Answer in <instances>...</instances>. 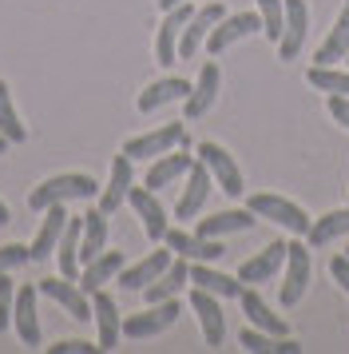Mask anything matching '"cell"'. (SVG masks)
<instances>
[{
    "label": "cell",
    "instance_id": "obj_46",
    "mask_svg": "<svg viewBox=\"0 0 349 354\" xmlns=\"http://www.w3.org/2000/svg\"><path fill=\"white\" fill-rule=\"evenodd\" d=\"M346 255H349V251H346Z\"/></svg>",
    "mask_w": 349,
    "mask_h": 354
},
{
    "label": "cell",
    "instance_id": "obj_32",
    "mask_svg": "<svg viewBox=\"0 0 349 354\" xmlns=\"http://www.w3.org/2000/svg\"><path fill=\"white\" fill-rule=\"evenodd\" d=\"M341 235H349V207L330 211V215H321V219H314V223H310V231H306V243L321 251L326 243L341 239Z\"/></svg>",
    "mask_w": 349,
    "mask_h": 354
},
{
    "label": "cell",
    "instance_id": "obj_3",
    "mask_svg": "<svg viewBox=\"0 0 349 354\" xmlns=\"http://www.w3.org/2000/svg\"><path fill=\"white\" fill-rule=\"evenodd\" d=\"M195 156L206 163V171H210V179L219 183L226 195H242L246 192V179H242V167L235 163V156L226 151V147H219L215 140H203V144L195 147Z\"/></svg>",
    "mask_w": 349,
    "mask_h": 354
},
{
    "label": "cell",
    "instance_id": "obj_4",
    "mask_svg": "<svg viewBox=\"0 0 349 354\" xmlns=\"http://www.w3.org/2000/svg\"><path fill=\"white\" fill-rule=\"evenodd\" d=\"M174 147H190V136H187V124H163V128L147 131V136H135L127 140L123 151L131 160H151V156H163V151H174Z\"/></svg>",
    "mask_w": 349,
    "mask_h": 354
},
{
    "label": "cell",
    "instance_id": "obj_21",
    "mask_svg": "<svg viewBox=\"0 0 349 354\" xmlns=\"http://www.w3.org/2000/svg\"><path fill=\"white\" fill-rule=\"evenodd\" d=\"M171 247L163 243V251H151L147 259H139V263H131V267H123V271L115 274L119 279V287L123 290H143L151 279H159V274L167 271V263H171Z\"/></svg>",
    "mask_w": 349,
    "mask_h": 354
},
{
    "label": "cell",
    "instance_id": "obj_30",
    "mask_svg": "<svg viewBox=\"0 0 349 354\" xmlns=\"http://www.w3.org/2000/svg\"><path fill=\"white\" fill-rule=\"evenodd\" d=\"M190 283L210 290V295H219V299H238L242 295V279H230V274L215 271L210 263H190Z\"/></svg>",
    "mask_w": 349,
    "mask_h": 354
},
{
    "label": "cell",
    "instance_id": "obj_27",
    "mask_svg": "<svg viewBox=\"0 0 349 354\" xmlns=\"http://www.w3.org/2000/svg\"><path fill=\"white\" fill-rule=\"evenodd\" d=\"M190 163H195V156H187V147H179V151H163V156L151 163V171H147V187H151V192L171 187L174 179H183L190 171Z\"/></svg>",
    "mask_w": 349,
    "mask_h": 354
},
{
    "label": "cell",
    "instance_id": "obj_10",
    "mask_svg": "<svg viewBox=\"0 0 349 354\" xmlns=\"http://www.w3.org/2000/svg\"><path fill=\"white\" fill-rule=\"evenodd\" d=\"M190 310L199 315V326H203L206 346H222V342H226V315H222L219 295L195 287V290H190Z\"/></svg>",
    "mask_w": 349,
    "mask_h": 354
},
{
    "label": "cell",
    "instance_id": "obj_33",
    "mask_svg": "<svg viewBox=\"0 0 349 354\" xmlns=\"http://www.w3.org/2000/svg\"><path fill=\"white\" fill-rule=\"evenodd\" d=\"M306 80H310V88H317V92L349 96V68H346V72H337L333 64H314L310 72H306Z\"/></svg>",
    "mask_w": 349,
    "mask_h": 354
},
{
    "label": "cell",
    "instance_id": "obj_7",
    "mask_svg": "<svg viewBox=\"0 0 349 354\" xmlns=\"http://www.w3.org/2000/svg\"><path fill=\"white\" fill-rule=\"evenodd\" d=\"M36 290H40L44 299H52L56 306H63V310H68V315H72L76 322H88V319H92L88 290L79 287L76 279H63V274L56 279V274H52V279H40V283H36Z\"/></svg>",
    "mask_w": 349,
    "mask_h": 354
},
{
    "label": "cell",
    "instance_id": "obj_23",
    "mask_svg": "<svg viewBox=\"0 0 349 354\" xmlns=\"http://www.w3.org/2000/svg\"><path fill=\"white\" fill-rule=\"evenodd\" d=\"M187 283H190V263L174 255L171 263H167V271L159 274V279H151V283L143 287V299H147V303H163V299H174V295L187 287Z\"/></svg>",
    "mask_w": 349,
    "mask_h": 354
},
{
    "label": "cell",
    "instance_id": "obj_34",
    "mask_svg": "<svg viewBox=\"0 0 349 354\" xmlns=\"http://www.w3.org/2000/svg\"><path fill=\"white\" fill-rule=\"evenodd\" d=\"M0 136L8 140V144H24L28 140V131L20 124V115H16V104H12V88L0 80Z\"/></svg>",
    "mask_w": 349,
    "mask_h": 354
},
{
    "label": "cell",
    "instance_id": "obj_20",
    "mask_svg": "<svg viewBox=\"0 0 349 354\" xmlns=\"http://www.w3.org/2000/svg\"><path fill=\"white\" fill-rule=\"evenodd\" d=\"M131 156L127 151H119L115 160H111V179L108 187H103V195H99V211L103 215H115V211L127 203V192H131Z\"/></svg>",
    "mask_w": 349,
    "mask_h": 354
},
{
    "label": "cell",
    "instance_id": "obj_9",
    "mask_svg": "<svg viewBox=\"0 0 349 354\" xmlns=\"http://www.w3.org/2000/svg\"><path fill=\"white\" fill-rule=\"evenodd\" d=\"M163 243L171 247V255L187 259V263H219L226 255L222 239H203V235H187L183 227H167Z\"/></svg>",
    "mask_w": 349,
    "mask_h": 354
},
{
    "label": "cell",
    "instance_id": "obj_1",
    "mask_svg": "<svg viewBox=\"0 0 349 354\" xmlns=\"http://www.w3.org/2000/svg\"><path fill=\"white\" fill-rule=\"evenodd\" d=\"M95 192H99V183H95L92 176L68 171V176L44 179V183L28 195V207L32 211H44V207H52V203H68V199H92Z\"/></svg>",
    "mask_w": 349,
    "mask_h": 354
},
{
    "label": "cell",
    "instance_id": "obj_17",
    "mask_svg": "<svg viewBox=\"0 0 349 354\" xmlns=\"http://www.w3.org/2000/svg\"><path fill=\"white\" fill-rule=\"evenodd\" d=\"M210 171H206V163L195 156V163H190V171H187V187H183V195H179V203H174V215L179 219H195L199 211H203L206 203V195H210Z\"/></svg>",
    "mask_w": 349,
    "mask_h": 354
},
{
    "label": "cell",
    "instance_id": "obj_25",
    "mask_svg": "<svg viewBox=\"0 0 349 354\" xmlns=\"http://www.w3.org/2000/svg\"><path fill=\"white\" fill-rule=\"evenodd\" d=\"M103 251H108V215L92 207L83 215V231H79V271H83V263H92Z\"/></svg>",
    "mask_w": 349,
    "mask_h": 354
},
{
    "label": "cell",
    "instance_id": "obj_16",
    "mask_svg": "<svg viewBox=\"0 0 349 354\" xmlns=\"http://www.w3.org/2000/svg\"><path fill=\"white\" fill-rule=\"evenodd\" d=\"M92 319H95V326H99V342H95V346H99V351H115V342L123 335V319H119L115 299H111L103 287L92 290Z\"/></svg>",
    "mask_w": 349,
    "mask_h": 354
},
{
    "label": "cell",
    "instance_id": "obj_26",
    "mask_svg": "<svg viewBox=\"0 0 349 354\" xmlns=\"http://www.w3.org/2000/svg\"><path fill=\"white\" fill-rule=\"evenodd\" d=\"M254 219H258V215H254L250 207L219 211V215H210V219H199L195 235H203V239H222V235H235V231H250Z\"/></svg>",
    "mask_w": 349,
    "mask_h": 354
},
{
    "label": "cell",
    "instance_id": "obj_45",
    "mask_svg": "<svg viewBox=\"0 0 349 354\" xmlns=\"http://www.w3.org/2000/svg\"><path fill=\"white\" fill-rule=\"evenodd\" d=\"M346 64H349V56H346Z\"/></svg>",
    "mask_w": 349,
    "mask_h": 354
},
{
    "label": "cell",
    "instance_id": "obj_41",
    "mask_svg": "<svg viewBox=\"0 0 349 354\" xmlns=\"http://www.w3.org/2000/svg\"><path fill=\"white\" fill-rule=\"evenodd\" d=\"M330 115L349 131V96H330Z\"/></svg>",
    "mask_w": 349,
    "mask_h": 354
},
{
    "label": "cell",
    "instance_id": "obj_40",
    "mask_svg": "<svg viewBox=\"0 0 349 354\" xmlns=\"http://www.w3.org/2000/svg\"><path fill=\"white\" fill-rule=\"evenodd\" d=\"M330 274H333V283H337V287L349 295V255H337V259H333V263H330Z\"/></svg>",
    "mask_w": 349,
    "mask_h": 354
},
{
    "label": "cell",
    "instance_id": "obj_39",
    "mask_svg": "<svg viewBox=\"0 0 349 354\" xmlns=\"http://www.w3.org/2000/svg\"><path fill=\"white\" fill-rule=\"evenodd\" d=\"M92 351H99V346L83 342V338H63V342H52L48 346V354H92Z\"/></svg>",
    "mask_w": 349,
    "mask_h": 354
},
{
    "label": "cell",
    "instance_id": "obj_2",
    "mask_svg": "<svg viewBox=\"0 0 349 354\" xmlns=\"http://www.w3.org/2000/svg\"><path fill=\"white\" fill-rule=\"evenodd\" d=\"M246 207L258 215V219H270V223H278L286 227L290 235H298V239H306V231H310V215L298 207V203H290V199H282V195H266V192H258L246 199Z\"/></svg>",
    "mask_w": 349,
    "mask_h": 354
},
{
    "label": "cell",
    "instance_id": "obj_42",
    "mask_svg": "<svg viewBox=\"0 0 349 354\" xmlns=\"http://www.w3.org/2000/svg\"><path fill=\"white\" fill-rule=\"evenodd\" d=\"M174 4H187V0H159V8L167 12V8H174Z\"/></svg>",
    "mask_w": 349,
    "mask_h": 354
},
{
    "label": "cell",
    "instance_id": "obj_43",
    "mask_svg": "<svg viewBox=\"0 0 349 354\" xmlns=\"http://www.w3.org/2000/svg\"><path fill=\"white\" fill-rule=\"evenodd\" d=\"M8 219H12V215H8V207H4V199H0V227L8 223Z\"/></svg>",
    "mask_w": 349,
    "mask_h": 354
},
{
    "label": "cell",
    "instance_id": "obj_18",
    "mask_svg": "<svg viewBox=\"0 0 349 354\" xmlns=\"http://www.w3.org/2000/svg\"><path fill=\"white\" fill-rule=\"evenodd\" d=\"M306 32H310V8L306 0H286V24H282V40H278V56L282 60H294L306 44Z\"/></svg>",
    "mask_w": 349,
    "mask_h": 354
},
{
    "label": "cell",
    "instance_id": "obj_38",
    "mask_svg": "<svg viewBox=\"0 0 349 354\" xmlns=\"http://www.w3.org/2000/svg\"><path fill=\"white\" fill-rule=\"evenodd\" d=\"M12 306H16V283L8 274H0V330L12 326Z\"/></svg>",
    "mask_w": 349,
    "mask_h": 354
},
{
    "label": "cell",
    "instance_id": "obj_37",
    "mask_svg": "<svg viewBox=\"0 0 349 354\" xmlns=\"http://www.w3.org/2000/svg\"><path fill=\"white\" fill-rule=\"evenodd\" d=\"M238 342H242V351H250V354H274V335L258 330V326H246L238 335Z\"/></svg>",
    "mask_w": 349,
    "mask_h": 354
},
{
    "label": "cell",
    "instance_id": "obj_8",
    "mask_svg": "<svg viewBox=\"0 0 349 354\" xmlns=\"http://www.w3.org/2000/svg\"><path fill=\"white\" fill-rule=\"evenodd\" d=\"M254 32H262V17H258V12L222 17L219 24L210 28V36H206V52H210V56H222L230 44H238V40H246V36H254Z\"/></svg>",
    "mask_w": 349,
    "mask_h": 354
},
{
    "label": "cell",
    "instance_id": "obj_11",
    "mask_svg": "<svg viewBox=\"0 0 349 354\" xmlns=\"http://www.w3.org/2000/svg\"><path fill=\"white\" fill-rule=\"evenodd\" d=\"M222 17H226V8H222L219 0H215V4H203V8L183 24V36H179V60H190L195 52L203 48L206 36H210V28H215Z\"/></svg>",
    "mask_w": 349,
    "mask_h": 354
},
{
    "label": "cell",
    "instance_id": "obj_19",
    "mask_svg": "<svg viewBox=\"0 0 349 354\" xmlns=\"http://www.w3.org/2000/svg\"><path fill=\"white\" fill-rule=\"evenodd\" d=\"M63 227H68V211H63V203H52V207H44V223H40V231H36V239L28 243L32 263H44V259L56 255V243H60Z\"/></svg>",
    "mask_w": 349,
    "mask_h": 354
},
{
    "label": "cell",
    "instance_id": "obj_35",
    "mask_svg": "<svg viewBox=\"0 0 349 354\" xmlns=\"http://www.w3.org/2000/svg\"><path fill=\"white\" fill-rule=\"evenodd\" d=\"M258 17H262V36L266 40H282V24H286V0H254Z\"/></svg>",
    "mask_w": 349,
    "mask_h": 354
},
{
    "label": "cell",
    "instance_id": "obj_14",
    "mask_svg": "<svg viewBox=\"0 0 349 354\" xmlns=\"http://www.w3.org/2000/svg\"><path fill=\"white\" fill-rule=\"evenodd\" d=\"M127 203H131V211L143 219L147 239H151V243H163V235H167V211H163V203L155 199V192H151L147 183H143V187H135V183H131Z\"/></svg>",
    "mask_w": 349,
    "mask_h": 354
},
{
    "label": "cell",
    "instance_id": "obj_36",
    "mask_svg": "<svg viewBox=\"0 0 349 354\" xmlns=\"http://www.w3.org/2000/svg\"><path fill=\"white\" fill-rule=\"evenodd\" d=\"M24 263H32L24 243H4V247H0V274H12L16 267H24Z\"/></svg>",
    "mask_w": 349,
    "mask_h": 354
},
{
    "label": "cell",
    "instance_id": "obj_6",
    "mask_svg": "<svg viewBox=\"0 0 349 354\" xmlns=\"http://www.w3.org/2000/svg\"><path fill=\"white\" fill-rule=\"evenodd\" d=\"M179 303L174 299H163V303H147L143 315H127L123 319V338H155L163 330H171L179 322Z\"/></svg>",
    "mask_w": 349,
    "mask_h": 354
},
{
    "label": "cell",
    "instance_id": "obj_12",
    "mask_svg": "<svg viewBox=\"0 0 349 354\" xmlns=\"http://www.w3.org/2000/svg\"><path fill=\"white\" fill-rule=\"evenodd\" d=\"M195 17V8L187 4H174V8H167V17H163V24H159V36H155V60L163 68L174 64L179 60V36H183V24Z\"/></svg>",
    "mask_w": 349,
    "mask_h": 354
},
{
    "label": "cell",
    "instance_id": "obj_5",
    "mask_svg": "<svg viewBox=\"0 0 349 354\" xmlns=\"http://www.w3.org/2000/svg\"><path fill=\"white\" fill-rule=\"evenodd\" d=\"M310 271H314V263H310V243H290V247H286V279H282V290H278V299H282L286 310L301 303V295L310 287Z\"/></svg>",
    "mask_w": 349,
    "mask_h": 354
},
{
    "label": "cell",
    "instance_id": "obj_47",
    "mask_svg": "<svg viewBox=\"0 0 349 354\" xmlns=\"http://www.w3.org/2000/svg\"><path fill=\"white\" fill-rule=\"evenodd\" d=\"M346 4H349V0H346Z\"/></svg>",
    "mask_w": 349,
    "mask_h": 354
},
{
    "label": "cell",
    "instance_id": "obj_24",
    "mask_svg": "<svg viewBox=\"0 0 349 354\" xmlns=\"http://www.w3.org/2000/svg\"><path fill=\"white\" fill-rule=\"evenodd\" d=\"M187 92H190L187 80H179V76H163V80H155V84H147V88H143L139 100H135V108H139L143 115H151V112H159L163 104L187 100Z\"/></svg>",
    "mask_w": 349,
    "mask_h": 354
},
{
    "label": "cell",
    "instance_id": "obj_28",
    "mask_svg": "<svg viewBox=\"0 0 349 354\" xmlns=\"http://www.w3.org/2000/svg\"><path fill=\"white\" fill-rule=\"evenodd\" d=\"M127 267V259H123V251H103V255H95L92 263H83V271H79V287L88 290H99V287H108L115 274Z\"/></svg>",
    "mask_w": 349,
    "mask_h": 354
},
{
    "label": "cell",
    "instance_id": "obj_29",
    "mask_svg": "<svg viewBox=\"0 0 349 354\" xmlns=\"http://www.w3.org/2000/svg\"><path fill=\"white\" fill-rule=\"evenodd\" d=\"M238 303H242V310H246V319H250V326H258V330H266V335H274V338H282V335H290V322L286 319H278L274 310H270L262 299H258V290H250V287H242V295H238Z\"/></svg>",
    "mask_w": 349,
    "mask_h": 354
},
{
    "label": "cell",
    "instance_id": "obj_15",
    "mask_svg": "<svg viewBox=\"0 0 349 354\" xmlns=\"http://www.w3.org/2000/svg\"><path fill=\"white\" fill-rule=\"evenodd\" d=\"M286 247H290V243L274 239L266 251H258L254 259H246V263L238 267V279H242V287H258V283H270V279H274V274L286 267Z\"/></svg>",
    "mask_w": 349,
    "mask_h": 354
},
{
    "label": "cell",
    "instance_id": "obj_44",
    "mask_svg": "<svg viewBox=\"0 0 349 354\" xmlns=\"http://www.w3.org/2000/svg\"><path fill=\"white\" fill-rule=\"evenodd\" d=\"M8 147H12V144H8V140H4V136H0V156H4V151H8Z\"/></svg>",
    "mask_w": 349,
    "mask_h": 354
},
{
    "label": "cell",
    "instance_id": "obj_22",
    "mask_svg": "<svg viewBox=\"0 0 349 354\" xmlns=\"http://www.w3.org/2000/svg\"><path fill=\"white\" fill-rule=\"evenodd\" d=\"M36 287H16V306H12V326L24 346H40V319H36Z\"/></svg>",
    "mask_w": 349,
    "mask_h": 354
},
{
    "label": "cell",
    "instance_id": "obj_31",
    "mask_svg": "<svg viewBox=\"0 0 349 354\" xmlns=\"http://www.w3.org/2000/svg\"><path fill=\"white\" fill-rule=\"evenodd\" d=\"M346 56H349V4L341 8V17L333 20L330 36L317 44L314 64H337V60H346Z\"/></svg>",
    "mask_w": 349,
    "mask_h": 354
},
{
    "label": "cell",
    "instance_id": "obj_13",
    "mask_svg": "<svg viewBox=\"0 0 349 354\" xmlns=\"http://www.w3.org/2000/svg\"><path fill=\"white\" fill-rule=\"evenodd\" d=\"M219 84H222V72L215 60H206L203 72H199V80L190 84L187 100H183V115L187 120H199V115H206L210 108H215V100H219Z\"/></svg>",
    "mask_w": 349,
    "mask_h": 354
}]
</instances>
